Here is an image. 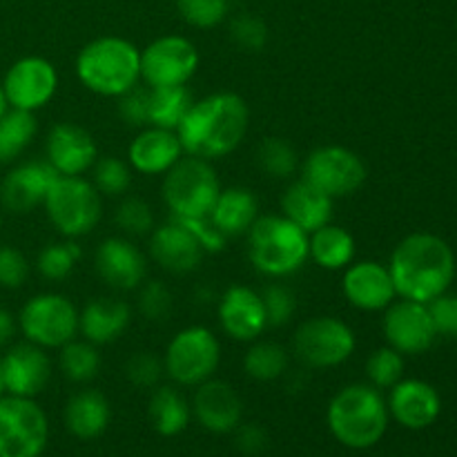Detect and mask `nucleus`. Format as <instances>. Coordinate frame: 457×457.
<instances>
[{
  "label": "nucleus",
  "instance_id": "obj_1",
  "mask_svg": "<svg viewBox=\"0 0 457 457\" xmlns=\"http://www.w3.org/2000/svg\"><path fill=\"white\" fill-rule=\"evenodd\" d=\"M250 128V110L244 96L235 92H214L192 103L174 129L183 152L214 161L232 154Z\"/></svg>",
  "mask_w": 457,
  "mask_h": 457
},
{
  "label": "nucleus",
  "instance_id": "obj_2",
  "mask_svg": "<svg viewBox=\"0 0 457 457\" xmlns=\"http://www.w3.org/2000/svg\"><path fill=\"white\" fill-rule=\"evenodd\" d=\"M395 293L411 302L431 303L446 293L455 275V257L445 239L413 232L395 245L388 263Z\"/></svg>",
  "mask_w": 457,
  "mask_h": 457
},
{
  "label": "nucleus",
  "instance_id": "obj_3",
  "mask_svg": "<svg viewBox=\"0 0 457 457\" xmlns=\"http://www.w3.org/2000/svg\"><path fill=\"white\" fill-rule=\"evenodd\" d=\"M80 85L98 96L119 98L141 80V52L120 36H101L85 45L76 56Z\"/></svg>",
  "mask_w": 457,
  "mask_h": 457
},
{
  "label": "nucleus",
  "instance_id": "obj_4",
  "mask_svg": "<svg viewBox=\"0 0 457 457\" xmlns=\"http://www.w3.org/2000/svg\"><path fill=\"white\" fill-rule=\"evenodd\" d=\"M328 428L335 440L348 449H370L388 427V406L379 388L370 384H348L330 400Z\"/></svg>",
  "mask_w": 457,
  "mask_h": 457
},
{
  "label": "nucleus",
  "instance_id": "obj_5",
  "mask_svg": "<svg viewBox=\"0 0 457 457\" xmlns=\"http://www.w3.org/2000/svg\"><path fill=\"white\" fill-rule=\"evenodd\" d=\"M248 259L254 270L281 279L302 270L308 262V232L284 214H263L248 230Z\"/></svg>",
  "mask_w": 457,
  "mask_h": 457
},
{
  "label": "nucleus",
  "instance_id": "obj_6",
  "mask_svg": "<svg viewBox=\"0 0 457 457\" xmlns=\"http://www.w3.org/2000/svg\"><path fill=\"white\" fill-rule=\"evenodd\" d=\"M161 192L165 208L174 219H199L210 217L221 183L210 161L187 154L165 172Z\"/></svg>",
  "mask_w": 457,
  "mask_h": 457
},
{
  "label": "nucleus",
  "instance_id": "obj_7",
  "mask_svg": "<svg viewBox=\"0 0 457 457\" xmlns=\"http://www.w3.org/2000/svg\"><path fill=\"white\" fill-rule=\"evenodd\" d=\"M52 226L67 239L89 235L103 217V196L83 177H61L49 187L43 204Z\"/></svg>",
  "mask_w": 457,
  "mask_h": 457
},
{
  "label": "nucleus",
  "instance_id": "obj_8",
  "mask_svg": "<svg viewBox=\"0 0 457 457\" xmlns=\"http://www.w3.org/2000/svg\"><path fill=\"white\" fill-rule=\"evenodd\" d=\"M221 361V344L205 326H187L170 339L163 369L179 386H199L208 382Z\"/></svg>",
  "mask_w": 457,
  "mask_h": 457
},
{
  "label": "nucleus",
  "instance_id": "obj_9",
  "mask_svg": "<svg viewBox=\"0 0 457 457\" xmlns=\"http://www.w3.org/2000/svg\"><path fill=\"white\" fill-rule=\"evenodd\" d=\"M25 342L40 348H62L79 335V311L58 293H40L22 303L16 317Z\"/></svg>",
  "mask_w": 457,
  "mask_h": 457
},
{
  "label": "nucleus",
  "instance_id": "obj_10",
  "mask_svg": "<svg viewBox=\"0 0 457 457\" xmlns=\"http://www.w3.org/2000/svg\"><path fill=\"white\" fill-rule=\"evenodd\" d=\"M355 330L337 317L321 315L303 321L293 337V353L306 369L326 370L342 366L355 353Z\"/></svg>",
  "mask_w": 457,
  "mask_h": 457
},
{
  "label": "nucleus",
  "instance_id": "obj_11",
  "mask_svg": "<svg viewBox=\"0 0 457 457\" xmlns=\"http://www.w3.org/2000/svg\"><path fill=\"white\" fill-rule=\"evenodd\" d=\"M47 440V418L31 397H0V457H40Z\"/></svg>",
  "mask_w": 457,
  "mask_h": 457
},
{
  "label": "nucleus",
  "instance_id": "obj_12",
  "mask_svg": "<svg viewBox=\"0 0 457 457\" xmlns=\"http://www.w3.org/2000/svg\"><path fill=\"white\" fill-rule=\"evenodd\" d=\"M369 170L357 152L344 145H321L302 163V179L330 199L355 195L366 183Z\"/></svg>",
  "mask_w": 457,
  "mask_h": 457
},
{
  "label": "nucleus",
  "instance_id": "obj_13",
  "mask_svg": "<svg viewBox=\"0 0 457 457\" xmlns=\"http://www.w3.org/2000/svg\"><path fill=\"white\" fill-rule=\"evenodd\" d=\"M199 49L186 36H161L141 52V80L147 87L187 85L199 70Z\"/></svg>",
  "mask_w": 457,
  "mask_h": 457
},
{
  "label": "nucleus",
  "instance_id": "obj_14",
  "mask_svg": "<svg viewBox=\"0 0 457 457\" xmlns=\"http://www.w3.org/2000/svg\"><path fill=\"white\" fill-rule=\"evenodd\" d=\"M0 85L9 107L34 114L56 96L58 71L47 58L25 56L9 67Z\"/></svg>",
  "mask_w": 457,
  "mask_h": 457
},
{
  "label": "nucleus",
  "instance_id": "obj_15",
  "mask_svg": "<svg viewBox=\"0 0 457 457\" xmlns=\"http://www.w3.org/2000/svg\"><path fill=\"white\" fill-rule=\"evenodd\" d=\"M382 330L388 346L395 348L402 355H420L428 351L433 346V339L437 337L427 303L411 302V299L393 302L386 308Z\"/></svg>",
  "mask_w": 457,
  "mask_h": 457
},
{
  "label": "nucleus",
  "instance_id": "obj_16",
  "mask_svg": "<svg viewBox=\"0 0 457 457\" xmlns=\"http://www.w3.org/2000/svg\"><path fill=\"white\" fill-rule=\"evenodd\" d=\"M58 172L47 161H25L9 170L0 181V205L12 214H29L45 204Z\"/></svg>",
  "mask_w": 457,
  "mask_h": 457
},
{
  "label": "nucleus",
  "instance_id": "obj_17",
  "mask_svg": "<svg viewBox=\"0 0 457 457\" xmlns=\"http://www.w3.org/2000/svg\"><path fill=\"white\" fill-rule=\"evenodd\" d=\"M217 315L223 333L235 342L253 344L268 328L262 293L248 288V286H230L219 299Z\"/></svg>",
  "mask_w": 457,
  "mask_h": 457
},
{
  "label": "nucleus",
  "instance_id": "obj_18",
  "mask_svg": "<svg viewBox=\"0 0 457 457\" xmlns=\"http://www.w3.org/2000/svg\"><path fill=\"white\" fill-rule=\"evenodd\" d=\"M47 163L61 177H83L98 159V145L92 134L76 123H56L45 143Z\"/></svg>",
  "mask_w": 457,
  "mask_h": 457
},
{
  "label": "nucleus",
  "instance_id": "obj_19",
  "mask_svg": "<svg viewBox=\"0 0 457 457\" xmlns=\"http://www.w3.org/2000/svg\"><path fill=\"white\" fill-rule=\"evenodd\" d=\"M342 293L357 311H386L395 302V284L388 266L379 262H353L344 268Z\"/></svg>",
  "mask_w": 457,
  "mask_h": 457
},
{
  "label": "nucleus",
  "instance_id": "obj_20",
  "mask_svg": "<svg viewBox=\"0 0 457 457\" xmlns=\"http://www.w3.org/2000/svg\"><path fill=\"white\" fill-rule=\"evenodd\" d=\"M94 268L96 275L105 281V286L114 290H129L141 288L145 281L147 263L141 250L123 237H107L101 241L94 253Z\"/></svg>",
  "mask_w": 457,
  "mask_h": 457
},
{
  "label": "nucleus",
  "instance_id": "obj_21",
  "mask_svg": "<svg viewBox=\"0 0 457 457\" xmlns=\"http://www.w3.org/2000/svg\"><path fill=\"white\" fill-rule=\"evenodd\" d=\"M3 373L7 395L34 400L52 379V361H49L45 348L31 342H22L9 348L3 355Z\"/></svg>",
  "mask_w": 457,
  "mask_h": 457
},
{
  "label": "nucleus",
  "instance_id": "obj_22",
  "mask_svg": "<svg viewBox=\"0 0 457 457\" xmlns=\"http://www.w3.org/2000/svg\"><path fill=\"white\" fill-rule=\"evenodd\" d=\"M205 250L179 219L161 223L150 232V257L172 275H187L201 266Z\"/></svg>",
  "mask_w": 457,
  "mask_h": 457
},
{
  "label": "nucleus",
  "instance_id": "obj_23",
  "mask_svg": "<svg viewBox=\"0 0 457 457\" xmlns=\"http://www.w3.org/2000/svg\"><path fill=\"white\" fill-rule=\"evenodd\" d=\"M192 411L201 427L210 433H230L241 424L244 402L230 384L210 378L196 388Z\"/></svg>",
  "mask_w": 457,
  "mask_h": 457
},
{
  "label": "nucleus",
  "instance_id": "obj_24",
  "mask_svg": "<svg viewBox=\"0 0 457 457\" xmlns=\"http://www.w3.org/2000/svg\"><path fill=\"white\" fill-rule=\"evenodd\" d=\"M183 154L186 152L174 129L150 128V125L143 128L128 145L129 168L145 177L165 174Z\"/></svg>",
  "mask_w": 457,
  "mask_h": 457
},
{
  "label": "nucleus",
  "instance_id": "obj_25",
  "mask_svg": "<svg viewBox=\"0 0 457 457\" xmlns=\"http://www.w3.org/2000/svg\"><path fill=\"white\" fill-rule=\"evenodd\" d=\"M388 409L402 427L418 431V428H427L436 422L442 402L431 384L422 382V379H400L391 388Z\"/></svg>",
  "mask_w": 457,
  "mask_h": 457
},
{
  "label": "nucleus",
  "instance_id": "obj_26",
  "mask_svg": "<svg viewBox=\"0 0 457 457\" xmlns=\"http://www.w3.org/2000/svg\"><path fill=\"white\" fill-rule=\"evenodd\" d=\"M333 205L335 199L311 186L306 179L293 181L281 195V214L308 235L333 221Z\"/></svg>",
  "mask_w": 457,
  "mask_h": 457
},
{
  "label": "nucleus",
  "instance_id": "obj_27",
  "mask_svg": "<svg viewBox=\"0 0 457 457\" xmlns=\"http://www.w3.org/2000/svg\"><path fill=\"white\" fill-rule=\"evenodd\" d=\"M132 311L125 302L112 297H96L79 312V333L96 346L116 342L128 330Z\"/></svg>",
  "mask_w": 457,
  "mask_h": 457
},
{
  "label": "nucleus",
  "instance_id": "obj_28",
  "mask_svg": "<svg viewBox=\"0 0 457 457\" xmlns=\"http://www.w3.org/2000/svg\"><path fill=\"white\" fill-rule=\"evenodd\" d=\"M259 219V199L253 190L232 186L219 192V199L210 212V221L226 239L248 235L253 223Z\"/></svg>",
  "mask_w": 457,
  "mask_h": 457
},
{
  "label": "nucleus",
  "instance_id": "obj_29",
  "mask_svg": "<svg viewBox=\"0 0 457 457\" xmlns=\"http://www.w3.org/2000/svg\"><path fill=\"white\" fill-rule=\"evenodd\" d=\"M110 415L107 397L92 388L76 393L65 406V424L71 436L79 440H94L103 436L110 424Z\"/></svg>",
  "mask_w": 457,
  "mask_h": 457
},
{
  "label": "nucleus",
  "instance_id": "obj_30",
  "mask_svg": "<svg viewBox=\"0 0 457 457\" xmlns=\"http://www.w3.org/2000/svg\"><path fill=\"white\" fill-rule=\"evenodd\" d=\"M355 237L333 221L308 235V259L324 270H344L355 259Z\"/></svg>",
  "mask_w": 457,
  "mask_h": 457
},
{
  "label": "nucleus",
  "instance_id": "obj_31",
  "mask_svg": "<svg viewBox=\"0 0 457 457\" xmlns=\"http://www.w3.org/2000/svg\"><path fill=\"white\" fill-rule=\"evenodd\" d=\"M152 428L163 437H174L183 433L190 424L192 411L186 397L172 386H161L152 393L147 406Z\"/></svg>",
  "mask_w": 457,
  "mask_h": 457
},
{
  "label": "nucleus",
  "instance_id": "obj_32",
  "mask_svg": "<svg viewBox=\"0 0 457 457\" xmlns=\"http://www.w3.org/2000/svg\"><path fill=\"white\" fill-rule=\"evenodd\" d=\"M147 89H150L147 92V125L150 128L177 129L195 103V96L187 89V85Z\"/></svg>",
  "mask_w": 457,
  "mask_h": 457
},
{
  "label": "nucleus",
  "instance_id": "obj_33",
  "mask_svg": "<svg viewBox=\"0 0 457 457\" xmlns=\"http://www.w3.org/2000/svg\"><path fill=\"white\" fill-rule=\"evenodd\" d=\"M38 132V123L31 112L9 107L0 119V165L18 161V156L31 145Z\"/></svg>",
  "mask_w": 457,
  "mask_h": 457
},
{
  "label": "nucleus",
  "instance_id": "obj_34",
  "mask_svg": "<svg viewBox=\"0 0 457 457\" xmlns=\"http://www.w3.org/2000/svg\"><path fill=\"white\" fill-rule=\"evenodd\" d=\"M244 370L257 382H275L288 370V353L277 342L254 339L244 357Z\"/></svg>",
  "mask_w": 457,
  "mask_h": 457
},
{
  "label": "nucleus",
  "instance_id": "obj_35",
  "mask_svg": "<svg viewBox=\"0 0 457 457\" xmlns=\"http://www.w3.org/2000/svg\"><path fill=\"white\" fill-rule=\"evenodd\" d=\"M58 364H61L62 375L67 379L76 384H85L89 379H94L101 370V353H98L96 344L79 342V339H71L65 346L58 348Z\"/></svg>",
  "mask_w": 457,
  "mask_h": 457
},
{
  "label": "nucleus",
  "instance_id": "obj_36",
  "mask_svg": "<svg viewBox=\"0 0 457 457\" xmlns=\"http://www.w3.org/2000/svg\"><path fill=\"white\" fill-rule=\"evenodd\" d=\"M83 257V250L74 239L61 244H47L36 257V270L47 281H62L74 272L76 263Z\"/></svg>",
  "mask_w": 457,
  "mask_h": 457
},
{
  "label": "nucleus",
  "instance_id": "obj_37",
  "mask_svg": "<svg viewBox=\"0 0 457 457\" xmlns=\"http://www.w3.org/2000/svg\"><path fill=\"white\" fill-rule=\"evenodd\" d=\"M257 163L268 177L290 179L299 170V156L286 138L268 137L259 143Z\"/></svg>",
  "mask_w": 457,
  "mask_h": 457
},
{
  "label": "nucleus",
  "instance_id": "obj_38",
  "mask_svg": "<svg viewBox=\"0 0 457 457\" xmlns=\"http://www.w3.org/2000/svg\"><path fill=\"white\" fill-rule=\"evenodd\" d=\"M92 183L101 196H120L132 186V168L116 156H98L92 165Z\"/></svg>",
  "mask_w": 457,
  "mask_h": 457
},
{
  "label": "nucleus",
  "instance_id": "obj_39",
  "mask_svg": "<svg viewBox=\"0 0 457 457\" xmlns=\"http://www.w3.org/2000/svg\"><path fill=\"white\" fill-rule=\"evenodd\" d=\"M402 375H404V355L395 348H378L366 360V378L375 388H393L400 382Z\"/></svg>",
  "mask_w": 457,
  "mask_h": 457
},
{
  "label": "nucleus",
  "instance_id": "obj_40",
  "mask_svg": "<svg viewBox=\"0 0 457 457\" xmlns=\"http://www.w3.org/2000/svg\"><path fill=\"white\" fill-rule=\"evenodd\" d=\"M183 21L196 29H212L228 18L230 0H177Z\"/></svg>",
  "mask_w": 457,
  "mask_h": 457
},
{
  "label": "nucleus",
  "instance_id": "obj_41",
  "mask_svg": "<svg viewBox=\"0 0 457 457\" xmlns=\"http://www.w3.org/2000/svg\"><path fill=\"white\" fill-rule=\"evenodd\" d=\"M114 221L125 235H150L154 230V212H152L150 204L138 196H128L119 204L114 212Z\"/></svg>",
  "mask_w": 457,
  "mask_h": 457
},
{
  "label": "nucleus",
  "instance_id": "obj_42",
  "mask_svg": "<svg viewBox=\"0 0 457 457\" xmlns=\"http://www.w3.org/2000/svg\"><path fill=\"white\" fill-rule=\"evenodd\" d=\"M230 38L241 52H259L268 43V25L254 13H239L230 21Z\"/></svg>",
  "mask_w": 457,
  "mask_h": 457
},
{
  "label": "nucleus",
  "instance_id": "obj_43",
  "mask_svg": "<svg viewBox=\"0 0 457 457\" xmlns=\"http://www.w3.org/2000/svg\"><path fill=\"white\" fill-rule=\"evenodd\" d=\"M174 308V297L163 281L141 284L138 293V311L147 321H165Z\"/></svg>",
  "mask_w": 457,
  "mask_h": 457
},
{
  "label": "nucleus",
  "instance_id": "obj_44",
  "mask_svg": "<svg viewBox=\"0 0 457 457\" xmlns=\"http://www.w3.org/2000/svg\"><path fill=\"white\" fill-rule=\"evenodd\" d=\"M263 308H266L268 326H284L293 320V315L297 312V297H295L293 290L284 284H270L266 286V290L262 293Z\"/></svg>",
  "mask_w": 457,
  "mask_h": 457
},
{
  "label": "nucleus",
  "instance_id": "obj_45",
  "mask_svg": "<svg viewBox=\"0 0 457 457\" xmlns=\"http://www.w3.org/2000/svg\"><path fill=\"white\" fill-rule=\"evenodd\" d=\"M163 360H159L152 353L141 351L134 353L125 364V378L137 388H154L163 375Z\"/></svg>",
  "mask_w": 457,
  "mask_h": 457
},
{
  "label": "nucleus",
  "instance_id": "obj_46",
  "mask_svg": "<svg viewBox=\"0 0 457 457\" xmlns=\"http://www.w3.org/2000/svg\"><path fill=\"white\" fill-rule=\"evenodd\" d=\"M29 262L18 248L0 244V288H22L29 279Z\"/></svg>",
  "mask_w": 457,
  "mask_h": 457
},
{
  "label": "nucleus",
  "instance_id": "obj_47",
  "mask_svg": "<svg viewBox=\"0 0 457 457\" xmlns=\"http://www.w3.org/2000/svg\"><path fill=\"white\" fill-rule=\"evenodd\" d=\"M147 85H137L119 96V116L134 128H147Z\"/></svg>",
  "mask_w": 457,
  "mask_h": 457
},
{
  "label": "nucleus",
  "instance_id": "obj_48",
  "mask_svg": "<svg viewBox=\"0 0 457 457\" xmlns=\"http://www.w3.org/2000/svg\"><path fill=\"white\" fill-rule=\"evenodd\" d=\"M427 306L428 312H431L436 333L446 335V337H457V297L440 295V297L433 299Z\"/></svg>",
  "mask_w": 457,
  "mask_h": 457
},
{
  "label": "nucleus",
  "instance_id": "obj_49",
  "mask_svg": "<svg viewBox=\"0 0 457 457\" xmlns=\"http://www.w3.org/2000/svg\"><path fill=\"white\" fill-rule=\"evenodd\" d=\"M174 219V217H172ZM192 235L196 237V241L201 244V248L205 253H221L226 248L228 239L221 235V232L214 228V223L210 221V217H199V219H179Z\"/></svg>",
  "mask_w": 457,
  "mask_h": 457
},
{
  "label": "nucleus",
  "instance_id": "obj_50",
  "mask_svg": "<svg viewBox=\"0 0 457 457\" xmlns=\"http://www.w3.org/2000/svg\"><path fill=\"white\" fill-rule=\"evenodd\" d=\"M268 436L262 427L257 424H245V427H237V449L245 455H259L266 451Z\"/></svg>",
  "mask_w": 457,
  "mask_h": 457
},
{
  "label": "nucleus",
  "instance_id": "obj_51",
  "mask_svg": "<svg viewBox=\"0 0 457 457\" xmlns=\"http://www.w3.org/2000/svg\"><path fill=\"white\" fill-rule=\"evenodd\" d=\"M16 330H18L16 317H13L7 308L0 306V348H4L9 342H12Z\"/></svg>",
  "mask_w": 457,
  "mask_h": 457
},
{
  "label": "nucleus",
  "instance_id": "obj_52",
  "mask_svg": "<svg viewBox=\"0 0 457 457\" xmlns=\"http://www.w3.org/2000/svg\"><path fill=\"white\" fill-rule=\"evenodd\" d=\"M7 110H9V103H7V98H4L3 85H0V119H3L4 112H7Z\"/></svg>",
  "mask_w": 457,
  "mask_h": 457
},
{
  "label": "nucleus",
  "instance_id": "obj_53",
  "mask_svg": "<svg viewBox=\"0 0 457 457\" xmlns=\"http://www.w3.org/2000/svg\"><path fill=\"white\" fill-rule=\"evenodd\" d=\"M7 395V388H4V373H3V357H0V397Z\"/></svg>",
  "mask_w": 457,
  "mask_h": 457
},
{
  "label": "nucleus",
  "instance_id": "obj_54",
  "mask_svg": "<svg viewBox=\"0 0 457 457\" xmlns=\"http://www.w3.org/2000/svg\"><path fill=\"white\" fill-rule=\"evenodd\" d=\"M0 226H3V219H0Z\"/></svg>",
  "mask_w": 457,
  "mask_h": 457
}]
</instances>
